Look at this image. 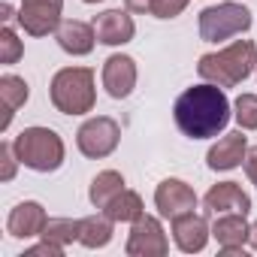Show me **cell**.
<instances>
[{"label":"cell","instance_id":"obj_1","mask_svg":"<svg viewBox=\"0 0 257 257\" xmlns=\"http://www.w3.org/2000/svg\"><path fill=\"white\" fill-rule=\"evenodd\" d=\"M173 115H176V124L185 137L209 140V137H218L227 127L230 100L221 91V85L203 82V85H194V88L179 94V100L173 106Z\"/></svg>","mask_w":257,"mask_h":257},{"label":"cell","instance_id":"obj_2","mask_svg":"<svg viewBox=\"0 0 257 257\" xmlns=\"http://www.w3.org/2000/svg\"><path fill=\"white\" fill-rule=\"evenodd\" d=\"M257 64V49L251 40H236L233 46H227L224 52H212V55H203L200 64H197V73L206 79V82H215L221 88H233L239 85L242 79L251 76Z\"/></svg>","mask_w":257,"mask_h":257},{"label":"cell","instance_id":"obj_3","mask_svg":"<svg viewBox=\"0 0 257 257\" xmlns=\"http://www.w3.org/2000/svg\"><path fill=\"white\" fill-rule=\"evenodd\" d=\"M52 106L64 115H85L94 109L97 91H94V70L88 67H64L55 73L49 88Z\"/></svg>","mask_w":257,"mask_h":257},{"label":"cell","instance_id":"obj_4","mask_svg":"<svg viewBox=\"0 0 257 257\" xmlns=\"http://www.w3.org/2000/svg\"><path fill=\"white\" fill-rule=\"evenodd\" d=\"M16 158L34 173H55L64 164V143L49 127H28L13 140Z\"/></svg>","mask_w":257,"mask_h":257},{"label":"cell","instance_id":"obj_5","mask_svg":"<svg viewBox=\"0 0 257 257\" xmlns=\"http://www.w3.org/2000/svg\"><path fill=\"white\" fill-rule=\"evenodd\" d=\"M251 28V10L242 4H218L200 13V37L206 43H221L227 37L245 34Z\"/></svg>","mask_w":257,"mask_h":257},{"label":"cell","instance_id":"obj_6","mask_svg":"<svg viewBox=\"0 0 257 257\" xmlns=\"http://www.w3.org/2000/svg\"><path fill=\"white\" fill-rule=\"evenodd\" d=\"M118 140H121V127L115 118L109 115H97V118H88L79 134H76V146L85 158H106L118 149Z\"/></svg>","mask_w":257,"mask_h":257},{"label":"cell","instance_id":"obj_7","mask_svg":"<svg viewBox=\"0 0 257 257\" xmlns=\"http://www.w3.org/2000/svg\"><path fill=\"white\" fill-rule=\"evenodd\" d=\"M170 251V242L164 236V227L158 218L152 215H140L134 221V230H131V239H127V254L131 257H161Z\"/></svg>","mask_w":257,"mask_h":257},{"label":"cell","instance_id":"obj_8","mask_svg":"<svg viewBox=\"0 0 257 257\" xmlns=\"http://www.w3.org/2000/svg\"><path fill=\"white\" fill-rule=\"evenodd\" d=\"M61 10H64V0H22L19 25L31 37H46V34L58 31Z\"/></svg>","mask_w":257,"mask_h":257},{"label":"cell","instance_id":"obj_9","mask_svg":"<svg viewBox=\"0 0 257 257\" xmlns=\"http://www.w3.org/2000/svg\"><path fill=\"white\" fill-rule=\"evenodd\" d=\"M155 206L164 218H179L185 212H194L197 209V194L191 185H185L182 179H164L155 191Z\"/></svg>","mask_w":257,"mask_h":257},{"label":"cell","instance_id":"obj_10","mask_svg":"<svg viewBox=\"0 0 257 257\" xmlns=\"http://www.w3.org/2000/svg\"><path fill=\"white\" fill-rule=\"evenodd\" d=\"M103 88L109 97L124 100L137 88V61L127 55H112L103 64Z\"/></svg>","mask_w":257,"mask_h":257},{"label":"cell","instance_id":"obj_11","mask_svg":"<svg viewBox=\"0 0 257 257\" xmlns=\"http://www.w3.org/2000/svg\"><path fill=\"white\" fill-rule=\"evenodd\" d=\"M203 206L209 215H227V212H251V197L236 185V182H221L215 188H209V194L203 197Z\"/></svg>","mask_w":257,"mask_h":257},{"label":"cell","instance_id":"obj_12","mask_svg":"<svg viewBox=\"0 0 257 257\" xmlns=\"http://www.w3.org/2000/svg\"><path fill=\"white\" fill-rule=\"evenodd\" d=\"M94 34H97V43H103V46H124L134 40L137 25L121 10H106L103 16L94 19Z\"/></svg>","mask_w":257,"mask_h":257},{"label":"cell","instance_id":"obj_13","mask_svg":"<svg viewBox=\"0 0 257 257\" xmlns=\"http://www.w3.org/2000/svg\"><path fill=\"white\" fill-rule=\"evenodd\" d=\"M209 224L203 215H194V212H185L179 218H173V239L176 245L185 251V254H194V251H203L206 242H209Z\"/></svg>","mask_w":257,"mask_h":257},{"label":"cell","instance_id":"obj_14","mask_svg":"<svg viewBox=\"0 0 257 257\" xmlns=\"http://www.w3.org/2000/svg\"><path fill=\"white\" fill-rule=\"evenodd\" d=\"M245 155H248V137L242 131H236V134L221 137L209 149L206 164H209V170H233V167H239L245 161Z\"/></svg>","mask_w":257,"mask_h":257},{"label":"cell","instance_id":"obj_15","mask_svg":"<svg viewBox=\"0 0 257 257\" xmlns=\"http://www.w3.org/2000/svg\"><path fill=\"white\" fill-rule=\"evenodd\" d=\"M46 221H49V218H46V209H43L40 203L28 200V203H19V206L10 212L7 230H10V236H16V239H31V236H43Z\"/></svg>","mask_w":257,"mask_h":257},{"label":"cell","instance_id":"obj_16","mask_svg":"<svg viewBox=\"0 0 257 257\" xmlns=\"http://www.w3.org/2000/svg\"><path fill=\"white\" fill-rule=\"evenodd\" d=\"M58 37V46L67 52V55H88L97 43V34H94V25H85V22H76V19H67L58 25L55 31Z\"/></svg>","mask_w":257,"mask_h":257},{"label":"cell","instance_id":"obj_17","mask_svg":"<svg viewBox=\"0 0 257 257\" xmlns=\"http://www.w3.org/2000/svg\"><path fill=\"white\" fill-rule=\"evenodd\" d=\"M28 97H31V88H28V82H25L22 76H13V73L0 76V106H4L0 131H7V127L13 124V118H16L19 106H25V103H28Z\"/></svg>","mask_w":257,"mask_h":257},{"label":"cell","instance_id":"obj_18","mask_svg":"<svg viewBox=\"0 0 257 257\" xmlns=\"http://www.w3.org/2000/svg\"><path fill=\"white\" fill-rule=\"evenodd\" d=\"M212 236L218 239V245L224 251H242V242L248 239V224H245V215L242 212H227L215 221L212 227Z\"/></svg>","mask_w":257,"mask_h":257},{"label":"cell","instance_id":"obj_19","mask_svg":"<svg viewBox=\"0 0 257 257\" xmlns=\"http://www.w3.org/2000/svg\"><path fill=\"white\" fill-rule=\"evenodd\" d=\"M124 191V179H121V173H115V170H106V173H100V176H94V182H91V203L97 206V209H106L118 194Z\"/></svg>","mask_w":257,"mask_h":257},{"label":"cell","instance_id":"obj_20","mask_svg":"<svg viewBox=\"0 0 257 257\" xmlns=\"http://www.w3.org/2000/svg\"><path fill=\"white\" fill-rule=\"evenodd\" d=\"M112 239V218L103 212V215H91V218H82V230H79V242L85 248H103L109 245Z\"/></svg>","mask_w":257,"mask_h":257},{"label":"cell","instance_id":"obj_21","mask_svg":"<svg viewBox=\"0 0 257 257\" xmlns=\"http://www.w3.org/2000/svg\"><path fill=\"white\" fill-rule=\"evenodd\" d=\"M112 221H137L140 215H143V200H140V194H134V191H121L106 209H103Z\"/></svg>","mask_w":257,"mask_h":257},{"label":"cell","instance_id":"obj_22","mask_svg":"<svg viewBox=\"0 0 257 257\" xmlns=\"http://www.w3.org/2000/svg\"><path fill=\"white\" fill-rule=\"evenodd\" d=\"M79 230H82V218H79V221H70V218H49L46 227H43V239H46V242H55V245H67V242H76V239H79Z\"/></svg>","mask_w":257,"mask_h":257},{"label":"cell","instance_id":"obj_23","mask_svg":"<svg viewBox=\"0 0 257 257\" xmlns=\"http://www.w3.org/2000/svg\"><path fill=\"white\" fill-rule=\"evenodd\" d=\"M236 121L242 131H257V94H242L236 100Z\"/></svg>","mask_w":257,"mask_h":257},{"label":"cell","instance_id":"obj_24","mask_svg":"<svg viewBox=\"0 0 257 257\" xmlns=\"http://www.w3.org/2000/svg\"><path fill=\"white\" fill-rule=\"evenodd\" d=\"M22 55H25V46H22V40L16 37V31L7 25L4 34H0V64H16Z\"/></svg>","mask_w":257,"mask_h":257},{"label":"cell","instance_id":"obj_25","mask_svg":"<svg viewBox=\"0 0 257 257\" xmlns=\"http://www.w3.org/2000/svg\"><path fill=\"white\" fill-rule=\"evenodd\" d=\"M185 7H188V0H155V4H152V16L155 19H176Z\"/></svg>","mask_w":257,"mask_h":257},{"label":"cell","instance_id":"obj_26","mask_svg":"<svg viewBox=\"0 0 257 257\" xmlns=\"http://www.w3.org/2000/svg\"><path fill=\"white\" fill-rule=\"evenodd\" d=\"M0 158H4V173H0V179L4 182H10L13 176H16V149H13V143H4L0 146Z\"/></svg>","mask_w":257,"mask_h":257},{"label":"cell","instance_id":"obj_27","mask_svg":"<svg viewBox=\"0 0 257 257\" xmlns=\"http://www.w3.org/2000/svg\"><path fill=\"white\" fill-rule=\"evenodd\" d=\"M245 176L257 185V146L248 149V155H245Z\"/></svg>","mask_w":257,"mask_h":257},{"label":"cell","instance_id":"obj_28","mask_svg":"<svg viewBox=\"0 0 257 257\" xmlns=\"http://www.w3.org/2000/svg\"><path fill=\"white\" fill-rule=\"evenodd\" d=\"M124 4H127V10H131V13H152L155 0H124Z\"/></svg>","mask_w":257,"mask_h":257},{"label":"cell","instance_id":"obj_29","mask_svg":"<svg viewBox=\"0 0 257 257\" xmlns=\"http://www.w3.org/2000/svg\"><path fill=\"white\" fill-rule=\"evenodd\" d=\"M248 242H251V248L257 251V221H254V224L248 227Z\"/></svg>","mask_w":257,"mask_h":257},{"label":"cell","instance_id":"obj_30","mask_svg":"<svg viewBox=\"0 0 257 257\" xmlns=\"http://www.w3.org/2000/svg\"><path fill=\"white\" fill-rule=\"evenodd\" d=\"M0 13H4V22H7V25H13V7H10V4L0 7Z\"/></svg>","mask_w":257,"mask_h":257},{"label":"cell","instance_id":"obj_31","mask_svg":"<svg viewBox=\"0 0 257 257\" xmlns=\"http://www.w3.org/2000/svg\"><path fill=\"white\" fill-rule=\"evenodd\" d=\"M82 4H100V0H82Z\"/></svg>","mask_w":257,"mask_h":257}]
</instances>
